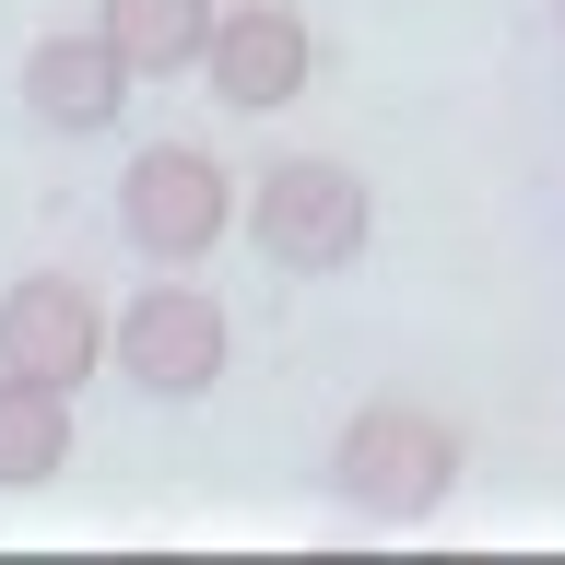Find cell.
I'll use <instances>...</instances> for the list:
<instances>
[{"instance_id":"obj_7","label":"cell","mask_w":565,"mask_h":565,"mask_svg":"<svg viewBox=\"0 0 565 565\" xmlns=\"http://www.w3.org/2000/svg\"><path fill=\"white\" fill-rule=\"evenodd\" d=\"M24 106L47 130L95 141V130H118V106H130V60H118L106 35H35L24 47Z\"/></svg>"},{"instance_id":"obj_10","label":"cell","mask_w":565,"mask_h":565,"mask_svg":"<svg viewBox=\"0 0 565 565\" xmlns=\"http://www.w3.org/2000/svg\"><path fill=\"white\" fill-rule=\"evenodd\" d=\"M554 12H565V0H554Z\"/></svg>"},{"instance_id":"obj_4","label":"cell","mask_w":565,"mask_h":565,"mask_svg":"<svg viewBox=\"0 0 565 565\" xmlns=\"http://www.w3.org/2000/svg\"><path fill=\"white\" fill-rule=\"evenodd\" d=\"M224 353H236V318H224V295H201V282H141L130 307L106 318V365H118L141 401H201V388L224 377Z\"/></svg>"},{"instance_id":"obj_8","label":"cell","mask_w":565,"mask_h":565,"mask_svg":"<svg viewBox=\"0 0 565 565\" xmlns=\"http://www.w3.org/2000/svg\"><path fill=\"white\" fill-rule=\"evenodd\" d=\"M71 471V388L0 365V494H35Z\"/></svg>"},{"instance_id":"obj_2","label":"cell","mask_w":565,"mask_h":565,"mask_svg":"<svg viewBox=\"0 0 565 565\" xmlns=\"http://www.w3.org/2000/svg\"><path fill=\"white\" fill-rule=\"evenodd\" d=\"M365 236H377V189L342 153H282L247 177V247L271 271H353Z\"/></svg>"},{"instance_id":"obj_3","label":"cell","mask_w":565,"mask_h":565,"mask_svg":"<svg viewBox=\"0 0 565 565\" xmlns=\"http://www.w3.org/2000/svg\"><path fill=\"white\" fill-rule=\"evenodd\" d=\"M118 236H130L153 271L212 259V247L236 236V177H224V153H212V141H153V153H130V166H118Z\"/></svg>"},{"instance_id":"obj_1","label":"cell","mask_w":565,"mask_h":565,"mask_svg":"<svg viewBox=\"0 0 565 565\" xmlns=\"http://www.w3.org/2000/svg\"><path fill=\"white\" fill-rule=\"evenodd\" d=\"M330 494H342L353 519H436L459 494V424L448 413H424V401H365V413L330 436Z\"/></svg>"},{"instance_id":"obj_5","label":"cell","mask_w":565,"mask_h":565,"mask_svg":"<svg viewBox=\"0 0 565 565\" xmlns=\"http://www.w3.org/2000/svg\"><path fill=\"white\" fill-rule=\"evenodd\" d=\"M212 83V106H236V118H271V106L307 95V71H318V35L295 0H212V35H201V60H189Z\"/></svg>"},{"instance_id":"obj_9","label":"cell","mask_w":565,"mask_h":565,"mask_svg":"<svg viewBox=\"0 0 565 565\" xmlns=\"http://www.w3.org/2000/svg\"><path fill=\"white\" fill-rule=\"evenodd\" d=\"M95 35L130 60V83H166V71L201 60V35H212V0H106Z\"/></svg>"},{"instance_id":"obj_6","label":"cell","mask_w":565,"mask_h":565,"mask_svg":"<svg viewBox=\"0 0 565 565\" xmlns=\"http://www.w3.org/2000/svg\"><path fill=\"white\" fill-rule=\"evenodd\" d=\"M0 365H12V377H47V388H83V377L106 365V307H95V282H71V271L0 282Z\"/></svg>"}]
</instances>
